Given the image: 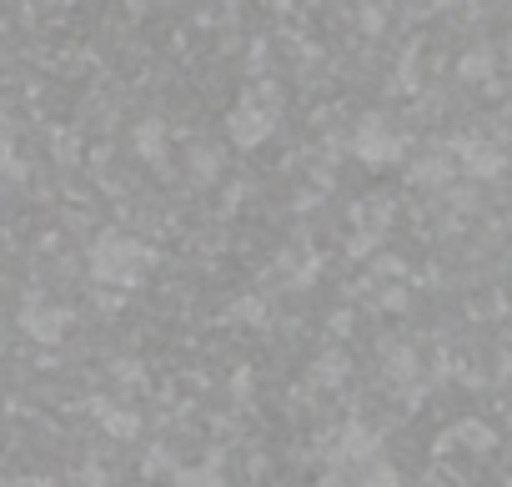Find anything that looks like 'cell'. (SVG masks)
Segmentation results:
<instances>
[{"instance_id": "1", "label": "cell", "mask_w": 512, "mask_h": 487, "mask_svg": "<svg viewBox=\"0 0 512 487\" xmlns=\"http://www.w3.org/2000/svg\"><path fill=\"white\" fill-rule=\"evenodd\" d=\"M146 267H151V252L141 247L136 236H126V231H106L96 247H91V272H96L101 282H121V287H131Z\"/></svg>"}, {"instance_id": "2", "label": "cell", "mask_w": 512, "mask_h": 487, "mask_svg": "<svg viewBox=\"0 0 512 487\" xmlns=\"http://www.w3.org/2000/svg\"><path fill=\"white\" fill-rule=\"evenodd\" d=\"M71 327V312H61V307H26V332L31 337H41V342H61V332Z\"/></svg>"}, {"instance_id": "3", "label": "cell", "mask_w": 512, "mask_h": 487, "mask_svg": "<svg viewBox=\"0 0 512 487\" xmlns=\"http://www.w3.org/2000/svg\"><path fill=\"white\" fill-rule=\"evenodd\" d=\"M231 131H236V141H241V146H256V141H262V136L272 131V116H251V111L241 106V111L231 116Z\"/></svg>"}, {"instance_id": "4", "label": "cell", "mask_w": 512, "mask_h": 487, "mask_svg": "<svg viewBox=\"0 0 512 487\" xmlns=\"http://www.w3.org/2000/svg\"><path fill=\"white\" fill-rule=\"evenodd\" d=\"M111 432H121V437H131V432H136V417H131V412H121V417H111Z\"/></svg>"}]
</instances>
